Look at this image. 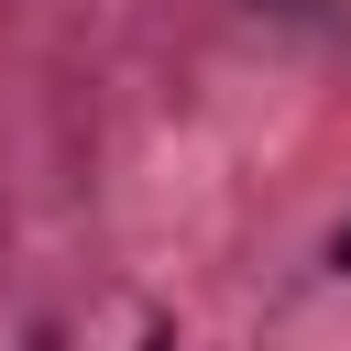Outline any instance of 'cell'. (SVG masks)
Segmentation results:
<instances>
[{
    "instance_id": "1",
    "label": "cell",
    "mask_w": 351,
    "mask_h": 351,
    "mask_svg": "<svg viewBox=\"0 0 351 351\" xmlns=\"http://www.w3.org/2000/svg\"><path fill=\"white\" fill-rule=\"evenodd\" d=\"M329 263H340V274H351V219H340V241H329Z\"/></svg>"
}]
</instances>
